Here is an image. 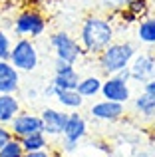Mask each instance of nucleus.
I'll use <instances>...</instances> for the list:
<instances>
[{
    "mask_svg": "<svg viewBox=\"0 0 155 157\" xmlns=\"http://www.w3.org/2000/svg\"><path fill=\"white\" fill-rule=\"evenodd\" d=\"M12 50V40L4 30H0V60H8Z\"/></svg>",
    "mask_w": 155,
    "mask_h": 157,
    "instance_id": "5701e85b",
    "label": "nucleus"
},
{
    "mask_svg": "<svg viewBox=\"0 0 155 157\" xmlns=\"http://www.w3.org/2000/svg\"><path fill=\"white\" fill-rule=\"evenodd\" d=\"M24 155V147L20 143L18 137H12L6 145L0 149V157H22Z\"/></svg>",
    "mask_w": 155,
    "mask_h": 157,
    "instance_id": "412c9836",
    "label": "nucleus"
},
{
    "mask_svg": "<svg viewBox=\"0 0 155 157\" xmlns=\"http://www.w3.org/2000/svg\"><path fill=\"white\" fill-rule=\"evenodd\" d=\"M143 92H149V94H155V78L153 80H149L147 84L143 86Z\"/></svg>",
    "mask_w": 155,
    "mask_h": 157,
    "instance_id": "cd10ccee",
    "label": "nucleus"
},
{
    "mask_svg": "<svg viewBox=\"0 0 155 157\" xmlns=\"http://www.w3.org/2000/svg\"><path fill=\"white\" fill-rule=\"evenodd\" d=\"M88 133V121L80 113V109L68 113V121L62 133V151H76L78 143L85 137Z\"/></svg>",
    "mask_w": 155,
    "mask_h": 157,
    "instance_id": "423d86ee",
    "label": "nucleus"
},
{
    "mask_svg": "<svg viewBox=\"0 0 155 157\" xmlns=\"http://www.w3.org/2000/svg\"><path fill=\"white\" fill-rule=\"evenodd\" d=\"M20 143H22V147H24V153H26V151H40V149H48V147H50L48 135L44 133V131L26 135V137L20 139Z\"/></svg>",
    "mask_w": 155,
    "mask_h": 157,
    "instance_id": "aec40b11",
    "label": "nucleus"
},
{
    "mask_svg": "<svg viewBox=\"0 0 155 157\" xmlns=\"http://www.w3.org/2000/svg\"><path fill=\"white\" fill-rule=\"evenodd\" d=\"M20 70L10 64V60H0V94H18Z\"/></svg>",
    "mask_w": 155,
    "mask_h": 157,
    "instance_id": "ddd939ff",
    "label": "nucleus"
},
{
    "mask_svg": "<svg viewBox=\"0 0 155 157\" xmlns=\"http://www.w3.org/2000/svg\"><path fill=\"white\" fill-rule=\"evenodd\" d=\"M54 96H56V86L52 82H48L46 88L42 90V98H54Z\"/></svg>",
    "mask_w": 155,
    "mask_h": 157,
    "instance_id": "a878e982",
    "label": "nucleus"
},
{
    "mask_svg": "<svg viewBox=\"0 0 155 157\" xmlns=\"http://www.w3.org/2000/svg\"><path fill=\"white\" fill-rule=\"evenodd\" d=\"M22 157H54V153L48 147V149H40V151H26Z\"/></svg>",
    "mask_w": 155,
    "mask_h": 157,
    "instance_id": "393cba45",
    "label": "nucleus"
},
{
    "mask_svg": "<svg viewBox=\"0 0 155 157\" xmlns=\"http://www.w3.org/2000/svg\"><path fill=\"white\" fill-rule=\"evenodd\" d=\"M104 100H112V101H119V104H127L131 100V88L129 82L121 80L119 76H105L104 84H101V94Z\"/></svg>",
    "mask_w": 155,
    "mask_h": 157,
    "instance_id": "1a4fd4ad",
    "label": "nucleus"
},
{
    "mask_svg": "<svg viewBox=\"0 0 155 157\" xmlns=\"http://www.w3.org/2000/svg\"><path fill=\"white\" fill-rule=\"evenodd\" d=\"M89 115L97 121H117L125 115V104L119 101H112V100H100L93 101L89 107Z\"/></svg>",
    "mask_w": 155,
    "mask_h": 157,
    "instance_id": "9b49d317",
    "label": "nucleus"
},
{
    "mask_svg": "<svg viewBox=\"0 0 155 157\" xmlns=\"http://www.w3.org/2000/svg\"><path fill=\"white\" fill-rule=\"evenodd\" d=\"M101 84H104V78L100 76H85L81 78L80 82H78V94H80L81 98H96L101 94Z\"/></svg>",
    "mask_w": 155,
    "mask_h": 157,
    "instance_id": "a211bd4d",
    "label": "nucleus"
},
{
    "mask_svg": "<svg viewBox=\"0 0 155 157\" xmlns=\"http://www.w3.org/2000/svg\"><path fill=\"white\" fill-rule=\"evenodd\" d=\"M12 28H14V34L18 38H40V36L46 34L48 28V20L38 8H24L16 14L14 22H12Z\"/></svg>",
    "mask_w": 155,
    "mask_h": 157,
    "instance_id": "7ed1b4c3",
    "label": "nucleus"
},
{
    "mask_svg": "<svg viewBox=\"0 0 155 157\" xmlns=\"http://www.w3.org/2000/svg\"><path fill=\"white\" fill-rule=\"evenodd\" d=\"M50 48L54 50V56L60 58V60H66L70 64H78V62L84 58V48H81L80 40H76L72 34L64 30H58V32H52L50 38Z\"/></svg>",
    "mask_w": 155,
    "mask_h": 157,
    "instance_id": "39448f33",
    "label": "nucleus"
},
{
    "mask_svg": "<svg viewBox=\"0 0 155 157\" xmlns=\"http://www.w3.org/2000/svg\"><path fill=\"white\" fill-rule=\"evenodd\" d=\"M115 76H119L121 80H125V82H131V70H129V66H127V68H123V70H119Z\"/></svg>",
    "mask_w": 155,
    "mask_h": 157,
    "instance_id": "bb28decb",
    "label": "nucleus"
},
{
    "mask_svg": "<svg viewBox=\"0 0 155 157\" xmlns=\"http://www.w3.org/2000/svg\"><path fill=\"white\" fill-rule=\"evenodd\" d=\"M78 40L88 56H97L112 42H115V26L109 16L88 14L80 24Z\"/></svg>",
    "mask_w": 155,
    "mask_h": 157,
    "instance_id": "f257e3e1",
    "label": "nucleus"
},
{
    "mask_svg": "<svg viewBox=\"0 0 155 157\" xmlns=\"http://www.w3.org/2000/svg\"><path fill=\"white\" fill-rule=\"evenodd\" d=\"M129 0H100L101 10L109 12V14H119L125 6H127Z\"/></svg>",
    "mask_w": 155,
    "mask_h": 157,
    "instance_id": "4be33fe9",
    "label": "nucleus"
},
{
    "mask_svg": "<svg viewBox=\"0 0 155 157\" xmlns=\"http://www.w3.org/2000/svg\"><path fill=\"white\" fill-rule=\"evenodd\" d=\"M12 137H14V135H12L10 127H8V125H4V123H0V149H2V147L6 145V143L10 141Z\"/></svg>",
    "mask_w": 155,
    "mask_h": 157,
    "instance_id": "b1692460",
    "label": "nucleus"
},
{
    "mask_svg": "<svg viewBox=\"0 0 155 157\" xmlns=\"http://www.w3.org/2000/svg\"><path fill=\"white\" fill-rule=\"evenodd\" d=\"M131 70V82L145 86L149 80L155 78V56L153 54H135L129 64Z\"/></svg>",
    "mask_w": 155,
    "mask_h": 157,
    "instance_id": "9d476101",
    "label": "nucleus"
},
{
    "mask_svg": "<svg viewBox=\"0 0 155 157\" xmlns=\"http://www.w3.org/2000/svg\"><path fill=\"white\" fill-rule=\"evenodd\" d=\"M26 96H28V100H32V101H34V100H38V92H36V90H28V92H26Z\"/></svg>",
    "mask_w": 155,
    "mask_h": 157,
    "instance_id": "c85d7f7f",
    "label": "nucleus"
},
{
    "mask_svg": "<svg viewBox=\"0 0 155 157\" xmlns=\"http://www.w3.org/2000/svg\"><path fill=\"white\" fill-rule=\"evenodd\" d=\"M135 46L131 42H112L101 54L96 56V64L104 76H113L119 70L127 68L135 58Z\"/></svg>",
    "mask_w": 155,
    "mask_h": 157,
    "instance_id": "f03ea898",
    "label": "nucleus"
},
{
    "mask_svg": "<svg viewBox=\"0 0 155 157\" xmlns=\"http://www.w3.org/2000/svg\"><path fill=\"white\" fill-rule=\"evenodd\" d=\"M54 100L70 111L80 109V107L85 104V98H81L80 94H78V90H56Z\"/></svg>",
    "mask_w": 155,
    "mask_h": 157,
    "instance_id": "f3484780",
    "label": "nucleus"
},
{
    "mask_svg": "<svg viewBox=\"0 0 155 157\" xmlns=\"http://www.w3.org/2000/svg\"><path fill=\"white\" fill-rule=\"evenodd\" d=\"M133 107L139 115L143 117H155V94L141 92L139 96L133 100Z\"/></svg>",
    "mask_w": 155,
    "mask_h": 157,
    "instance_id": "6ab92c4d",
    "label": "nucleus"
},
{
    "mask_svg": "<svg viewBox=\"0 0 155 157\" xmlns=\"http://www.w3.org/2000/svg\"><path fill=\"white\" fill-rule=\"evenodd\" d=\"M81 80L80 72L76 70V64H70L66 60H54V78L52 84L56 86V90H76L78 82Z\"/></svg>",
    "mask_w": 155,
    "mask_h": 157,
    "instance_id": "0eeeda50",
    "label": "nucleus"
},
{
    "mask_svg": "<svg viewBox=\"0 0 155 157\" xmlns=\"http://www.w3.org/2000/svg\"><path fill=\"white\" fill-rule=\"evenodd\" d=\"M149 12V2L147 0H129L127 6L119 12L121 20H127V22H139L141 18H145Z\"/></svg>",
    "mask_w": 155,
    "mask_h": 157,
    "instance_id": "2eb2a0df",
    "label": "nucleus"
},
{
    "mask_svg": "<svg viewBox=\"0 0 155 157\" xmlns=\"http://www.w3.org/2000/svg\"><path fill=\"white\" fill-rule=\"evenodd\" d=\"M40 117L44 123V133L48 137H58L64 133V127L68 121V111L56 109V107H44L40 111Z\"/></svg>",
    "mask_w": 155,
    "mask_h": 157,
    "instance_id": "f8f14e48",
    "label": "nucleus"
},
{
    "mask_svg": "<svg viewBox=\"0 0 155 157\" xmlns=\"http://www.w3.org/2000/svg\"><path fill=\"white\" fill-rule=\"evenodd\" d=\"M135 36L141 44L147 46H155V16H145L137 22L135 26Z\"/></svg>",
    "mask_w": 155,
    "mask_h": 157,
    "instance_id": "dca6fc26",
    "label": "nucleus"
},
{
    "mask_svg": "<svg viewBox=\"0 0 155 157\" xmlns=\"http://www.w3.org/2000/svg\"><path fill=\"white\" fill-rule=\"evenodd\" d=\"M10 64L20 72H34L40 64V52L38 46L34 44L32 38H18L12 44L10 56H8Z\"/></svg>",
    "mask_w": 155,
    "mask_h": 157,
    "instance_id": "20e7f679",
    "label": "nucleus"
},
{
    "mask_svg": "<svg viewBox=\"0 0 155 157\" xmlns=\"http://www.w3.org/2000/svg\"><path fill=\"white\" fill-rule=\"evenodd\" d=\"M20 111H22V105L16 94H0V123L10 125Z\"/></svg>",
    "mask_w": 155,
    "mask_h": 157,
    "instance_id": "4468645a",
    "label": "nucleus"
},
{
    "mask_svg": "<svg viewBox=\"0 0 155 157\" xmlns=\"http://www.w3.org/2000/svg\"><path fill=\"white\" fill-rule=\"evenodd\" d=\"M8 127H10L12 135L18 139L32 135V133H38V131H44V123H42L40 113H32V111H20Z\"/></svg>",
    "mask_w": 155,
    "mask_h": 157,
    "instance_id": "6e6552de",
    "label": "nucleus"
}]
</instances>
